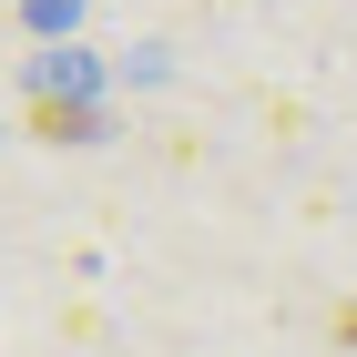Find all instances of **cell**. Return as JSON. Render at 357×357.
Returning a JSON list of instances; mask_svg holds the SVG:
<instances>
[{
    "label": "cell",
    "instance_id": "1",
    "mask_svg": "<svg viewBox=\"0 0 357 357\" xmlns=\"http://www.w3.org/2000/svg\"><path fill=\"white\" fill-rule=\"evenodd\" d=\"M337 337H347V347H357V306H347V317H337Z\"/></svg>",
    "mask_w": 357,
    "mask_h": 357
}]
</instances>
